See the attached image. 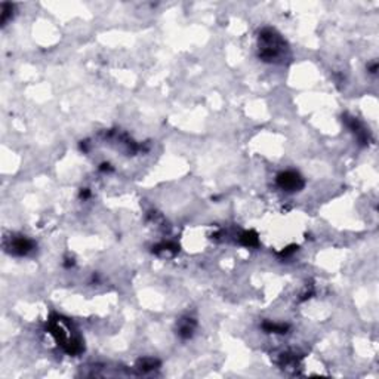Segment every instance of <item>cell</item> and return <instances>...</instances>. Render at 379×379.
Here are the masks:
<instances>
[{
	"label": "cell",
	"instance_id": "obj_1",
	"mask_svg": "<svg viewBox=\"0 0 379 379\" xmlns=\"http://www.w3.org/2000/svg\"><path fill=\"white\" fill-rule=\"evenodd\" d=\"M286 46L283 39L274 30H264L259 36V57L264 61H276L284 55Z\"/></svg>",
	"mask_w": 379,
	"mask_h": 379
},
{
	"label": "cell",
	"instance_id": "obj_2",
	"mask_svg": "<svg viewBox=\"0 0 379 379\" xmlns=\"http://www.w3.org/2000/svg\"><path fill=\"white\" fill-rule=\"evenodd\" d=\"M277 186L284 191H299L304 187V180L299 177V174L287 171L277 177Z\"/></svg>",
	"mask_w": 379,
	"mask_h": 379
},
{
	"label": "cell",
	"instance_id": "obj_3",
	"mask_svg": "<svg viewBox=\"0 0 379 379\" xmlns=\"http://www.w3.org/2000/svg\"><path fill=\"white\" fill-rule=\"evenodd\" d=\"M31 248H33L31 242L24 237H18L10 242V252H13L15 255H27L31 251Z\"/></svg>",
	"mask_w": 379,
	"mask_h": 379
},
{
	"label": "cell",
	"instance_id": "obj_4",
	"mask_svg": "<svg viewBox=\"0 0 379 379\" xmlns=\"http://www.w3.org/2000/svg\"><path fill=\"white\" fill-rule=\"evenodd\" d=\"M240 240H242V243H243L245 246H255V245L258 243V237H256V234H253V233H243L242 237H240Z\"/></svg>",
	"mask_w": 379,
	"mask_h": 379
},
{
	"label": "cell",
	"instance_id": "obj_5",
	"mask_svg": "<svg viewBox=\"0 0 379 379\" xmlns=\"http://www.w3.org/2000/svg\"><path fill=\"white\" fill-rule=\"evenodd\" d=\"M10 12H12V4L9 3H3L1 4V22L4 24L7 21V18L10 16Z\"/></svg>",
	"mask_w": 379,
	"mask_h": 379
}]
</instances>
